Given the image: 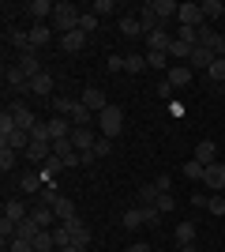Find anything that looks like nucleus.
<instances>
[{
    "mask_svg": "<svg viewBox=\"0 0 225 252\" xmlns=\"http://www.w3.org/2000/svg\"><path fill=\"white\" fill-rule=\"evenodd\" d=\"M30 94H38V98H53V75H49V72L34 75V79H30Z\"/></svg>",
    "mask_w": 225,
    "mask_h": 252,
    "instance_id": "nucleus-18",
    "label": "nucleus"
},
{
    "mask_svg": "<svg viewBox=\"0 0 225 252\" xmlns=\"http://www.w3.org/2000/svg\"><path fill=\"white\" fill-rule=\"evenodd\" d=\"M214 27H210V23H203V27H199V45H214Z\"/></svg>",
    "mask_w": 225,
    "mask_h": 252,
    "instance_id": "nucleus-52",
    "label": "nucleus"
},
{
    "mask_svg": "<svg viewBox=\"0 0 225 252\" xmlns=\"http://www.w3.org/2000/svg\"><path fill=\"white\" fill-rule=\"evenodd\" d=\"M139 23H143V34H150V31H158V27H161V19H158V15H154L150 8H143V11H139Z\"/></svg>",
    "mask_w": 225,
    "mask_h": 252,
    "instance_id": "nucleus-41",
    "label": "nucleus"
},
{
    "mask_svg": "<svg viewBox=\"0 0 225 252\" xmlns=\"http://www.w3.org/2000/svg\"><path fill=\"white\" fill-rule=\"evenodd\" d=\"M86 38H90V34L72 31V34H64V38H60V49H64V53H79V49H86Z\"/></svg>",
    "mask_w": 225,
    "mask_h": 252,
    "instance_id": "nucleus-20",
    "label": "nucleus"
},
{
    "mask_svg": "<svg viewBox=\"0 0 225 252\" xmlns=\"http://www.w3.org/2000/svg\"><path fill=\"white\" fill-rule=\"evenodd\" d=\"M206 200H210L206 192H192V203H195V207H206Z\"/></svg>",
    "mask_w": 225,
    "mask_h": 252,
    "instance_id": "nucleus-59",
    "label": "nucleus"
},
{
    "mask_svg": "<svg viewBox=\"0 0 225 252\" xmlns=\"http://www.w3.org/2000/svg\"><path fill=\"white\" fill-rule=\"evenodd\" d=\"M45 189V177H42V169H26L19 177V192L23 196H38V192Z\"/></svg>",
    "mask_w": 225,
    "mask_h": 252,
    "instance_id": "nucleus-8",
    "label": "nucleus"
},
{
    "mask_svg": "<svg viewBox=\"0 0 225 252\" xmlns=\"http://www.w3.org/2000/svg\"><path fill=\"white\" fill-rule=\"evenodd\" d=\"M8 252H34V241H23V237H15V241H8Z\"/></svg>",
    "mask_w": 225,
    "mask_h": 252,
    "instance_id": "nucleus-53",
    "label": "nucleus"
},
{
    "mask_svg": "<svg viewBox=\"0 0 225 252\" xmlns=\"http://www.w3.org/2000/svg\"><path fill=\"white\" fill-rule=\"evenodd\" d=\"M192 49H195V45L180 42V38H173V45H169V61H188V57H192Z\"/></svg>",
    "mask_w": 225,
    "mask_h": 252,
    "instance_id": "nucleus-29",
    "label": "nucleus"
},
{
    "mask_svg": "<svg viewBox=\"0 0 225 252\" xmlns=\"http://www.w3.org/2000/svg\"><path fill=\"white\" fill-rule=\"evenodd\" d=\"M4 83H8L15 94H26V91H30V75L23 72L19 64H8V68H4Z\"/></svg>",
    "mask_w": 225,
    "mask_h": 252,
    "instance_id": "nucleus-5",
    "label": "nucleus"
},
{
    "mask_svg": "<svg viewBox=\"0 0 225 252\" xmlns=\"http://www.w3.org/2000/svg\"><path fill=\"white\" fill-rule=\"evenodd\" d=\"M11 132H19V125H15V117H11L8 109H4V113H0V143H4V139H8Z\"/></svg>",
    "mask_w": 225,
    "mask_h": 252,
    "instance_id": "nucleus-36",
    "label": "nucleus"
},
{
    "mask_svg": "<svg viewBox=\"0 0 225 252\" xmlns=\"http://www.w3.org/2000/svg\"><path fill=\"white\" fill-rule=\"evenodd\" d=\"M203 162H195V158H188V162H184V177L188 181H199V185H203Z\"/></svg>",
    "mask_w": 225,
    "mask_h": 252,
    "instance_id": "nucleus-37",
    "label": "nucleus"
},
{
    "mask_svg": "<svg viewBox=\"0 0 225 252\" xmlns=\"http://www.w3.org/2000/svg\"><path fill=\"white\" fill-rule=\"evenodd\" d=\"M206 72H210V79H214V83H225V57H218Z\"/></svg>",
    "mask_w": 225,
    "mask_h": 252,
    "instance_id": "nucleus-47",
    "label": "nucleus"
},
{
    "mask_svg": "<svg viewBox=\"0 0 225 252\" xmlns=\"http://www.w3.org/2000/svg\"><path fill=\"white\" fill-rule=\"evenodd\" d=\"M158 215H161V211L154 207V203H150V207H143V219H147V226H150V222H158Z\"/></svg>",
    "mask_w": 225,
    "mask_h": 252,
    "instance_id": "nucleus-55",
    "label": "nucleus"
},
{
    "mask_svg": "<svg viewBox=\"0 0 225 252\" xmlns=\"http://www.w3.org/2000/svg\"><path fill=\"white\" fill-rule=\"evenodd\" d=\"M105 64H109V72H124V57H117V53H113Z\"/></svg>",
    "mask_w": 225,
    "mask_h": 252,
    "instance_id": "nucleus-54",
    "label": "nucleus"
},
{
    "mask_svg": "<svg viewBox=\"0 0 225 252\" xmlns=\"http://www.w3.org/2000/svg\"><path fill=\"white\" fill-rule=\"evenodd\" d=\"M79 31H83V34L98 31V15H94V11H83V15H79Z\"/></svg>",
    "mask_w": 225,
    "mask_h": 252,
    "instance_id": "nucleus-46",
    "label": "nucleus"
},
{
    "mask_svg": "<svg viewBox=\"0 0 225 252\" xmlns=\"http://www.w3.org/2000/svg\"><path fill=\"white\" fill-rule=\"evenodd\" d=\"M53 11H56L53 0H30V15H34V23H49V19H53Z\"/></svg>",
    "mask_w": 225,
    "mask_h": 252,
    "instance_id": "nucleus-17",
    "label": "nucleus"
},
{
    "mask_svg": "<svg viewBox=\"0 0 225 252\" xmlns=\"http://www.w3.org/2000/svg\"><path fill=\"white\" fill-rule=\"evenodd\" d=\"M8 113L15 117L19 132H34V128H38V117L30 113V105H26V102H8Z\"/></svg>",
    "mask_w": 225,
    "mask_h": 252,
    "instance_id": "nucleus-4",
    "label": "nucleus"
},
{
    "mask_svg": "<svg viewBox=\"0 0 225 252\" xmlns=\"http://www.w3.org/2000/svg\"><path fill=\"white\" fill-rule=\"evenodd\" d=\"M120 132H124V109L109 102L105 109L98 113V136H105V139H117Z\"/></svg>",
    "mask_w": 225,
    "mask_h": 252,
    "instance_id": "nucleus-2",
    "label": "nucleus"
},
{
    "mask_svg": "<svg viewBox=\"0 0 225 252\" xmlns=\"http://www.w3.org/2000/svg\"><path fill=\"white\" fill-rule=\"evenodd\" d=\"M203 189L206 192H225V162H214V166L203 169Z\"/></svg>",
    "mask_w": 225,
    "mask_h": 252,
    "instance_id": "nucleus-6",
    "label": "nucleus"
},
{
    "mask_svg": "<svg viewBox=\"0 0 225 252\" xmlns=\"http://www.w3.org/2000/svg\"><path fill=\"white\" fill-rule=\"evenodd\" d=\"M15 64H19V68H23L26 75H30V79H34V75H42V72H45L42 64H38V49H26V53H19V61H15Z\"/></svg>",
    "mask_w": 225,
    "mask_h": 252,
    "instance_id": "nucleus-16",
    "label": "nucleus"
},
{
    "mask_svg": "<svg viewBox=\"0 0 225 252\" xmlns=\"http://www.w3.org/2000/svg\"><path fill=\"white\" fill-rule=\"evenodd\" d=\"M117 11V0H94V15L101 19V15H113Z\"/></svg>",
    "mask_w": 225,
    "mask_h": 252,
    "instance_id": "nucleus-49",
    "label": "nucleus"
},
{
    "mask_svg": "<svg viewBox=\"0 0 225 252\" xmlns=\"http://www.w3.org/2000/svg\"><path fill=\"white\" fill-rule=\"evenodd\" d=\"M192 158H195V162H203V166H214V162H218V143H210V139H199Z\"/></svg>",
    "mask_w": 225,
    "mask_h": 252,
    "instance_id": "nucleus-12",
    "label": "nucleus"
},
{
    "mask_svg": "<svg viewBox=\"0 0 225 252\" xmlns=\"http://www.w3.org/2000/svg\"><path fill=\"white\" fill-rule=\"evenodd\" d=\"M154 185H158V192H169V185H173V181H169V173H161V177L154 181Z\"/></svg>",
    "mask_w": 225,
    "mask_h": 252,
    "instance_id": "nucleus-58",
    "label": "nucleus"
},
{
    "mask_svg": "<svg viewBox=\"0 0 225 252\" xmlns=\"http://www.w3.org/2000/svg\"><path fill=\"white\" fill-rule=\"evenodd\" d=\"M124 226H128V230H139V226H147V219H143V207H128V211H124Z\"/></svg>",
    "mask_w": 225,
    "mask_h": 252,
    "instance_id": "nucleus-34",
    "label": "nucleus"
},
{
    "mask_svg": "<svg viewBox=\"0 0 225 252\" xmlns=\"http://www.w3.org/2000/svg\"><path fill=\"white\" fill-rule=\"evenodd\" d=\"M49 105L56 109V117H72L79 102H75V98H49Z\"/></svg>",
    "mask_w": 225,
    "mask_h": 252,
    "instance_id": "nucleus-32",
    "label": "nucleus"
},
{
    "mask_svg": "<svg viewBox=\"0 0 225 252\" xmlns=\"http://www.w3.org/2000/svg\"><path fill=\"white\" fill-rule=\"evenodd\" d=\"M4 147H15V151L23 155V151L30 147V132H11V136L4 139Z\"/></svg>",
    "mask_w": 225,
    "mask_h": 252,
    "instance_id": "nucleus-33",
    "label": "nucleus"
},
{
    "mask_svg": "<svg viewBox=\"0 0 225 252\" xmlns=\"http://www.w3.org/2000/svg\"><path fill=\"white\" fill-rule=\"evenodd\" d=\"M206 211H210V215H225V196L222 192H214V196L206 200Z\"/></svg>",
    "mask_w": 225,
    "mask_h": 252,
    "instance_id": "nucleus-48",
    "label": "nucleus"
},
{
    "mask_svg": "<svg viewBox=\"0 0 225 252\" xmlns=\"http://www.w3.org/2000/svg\"><path fill=\"white\" fill-rule=\"evenodd\" d=\"M203 15H206V23H210V19H222V15H225V4H222V0H203Z\"/></svg>",
    "mask_w": 225,
    "mask_h": 252,
    "instance_id": "nucleus-39",
    "label": "nucleus"
},
{
    "mask_svg": "<svg viewBox=\"0 0 225 252\" xmlns=\"http://www.w3.org/2000/svg\"><path fill=\"white\" fill-rule=\"evenodd\" d=\"M38 230H42V226H38L34 219H23V222H19V233H15V237H23V241H34V237H38Z\"/></svg>",
    "mask_w": 225,
    "mask_h": 252,
    "instance_id": "nucleus-38",
    "label": "nucleus"
},
{
    "mask_svg": "<svg viewBox=\"0 0 225 252\" xmlns=\"http://www.w3.org/2000/svg\"><path fill=\"white\" fill-rule=\"evenodd\" d=\"M169 45H173V38L165 34V27H158V31L147 34V49L150 53H169Z\"/></svg>",
    "mask_w": 225,
    "mask_h": 252,
    "instance_id": "nucleus-13",
    "label": "nucleus"
},
{
    "mask_svg": "<svg viewBox=\"0 0 225 252\" xmlns=\"http://www.w3.org/2000/svg\"><path fill=\"white\" fill-rule=\"evenodd\" d=\"M56 241H53V230H38V237H34V252H53Z\"/></svg>",
    "mask_w": 225,
    "mask_h": 252,
    "instance_id": "nucleus-31",
    "label": "nucleus"
},
{
    "mask_svg": "<svg viewBox=\"0 0 225 252\" xmlns=\"http://www.w3.org/2000/svg\"><path fill=\"white\" fill-rule=\"evenodd\" d=\"M150 11H154V15H158L161 23L169 19V15H176V11H180V4H173V0H154V4H147Z\"/></svg>",
    "mask_w": 225,
    "mask_h": 252,
    "instance_id": "nucleus-24",
    "label": "nucleus"
},
{
    "mask_svg": "<svg viewBox=\"0 0 225 252\" xmlns=\"http://www.w3.org/2000/svg\"><path fill=\"white\" fill-rule=\"evenodd\" d=\"M79 102H83L86 109H90V113H101V109L109 105V102H105V91H101V87H86Z\"/></svg>",
    "mask_w": 225,
    "mask_h": 252,
    "instance_id": "nucleus-9",
    "label": "nucleus"
},
{
    "mask_svg": "<svg viewBox=\"0 0 225 252\" xmlns=\"http://www.w3.org/2000/svg\"><path fill=\"white\" fill-rule=\"evenodd\" d=\"M56 200H60V192H56V185H45V189L38 192V203H42V207H53Z\"/></svg>",
    "mask_w": 225,
    "mask_h": 252,
    "instance_id": "nucleus-43",
    "label": "nucleus"
},
{
    "mask_svg": "<svg viewBox=\"0 0 225 252\" xmlns=\"http://www.w3.org/2000/svg\"><path fill=\"white\" fill-rule=\"evenodd\" d=\"M26 162H49L53 158V143H42V139H30V147L23 151Z\"/></svg>",
    "mask_w": 225,
    "mask_h": 252,
    "instance_id": "nucleus-11",
    "label": "nucleus"
},
{
    "mask_svg": "<svg viewBox=\"0 0 225 252\" xmlns=\"http://www.w3.org/2000/svg\"><path fill=\"white\" fill-rule=\"evenodd\" d=\"M53 211H56V222H68V219H75V203L68 200V196H60V200L53 203Z\"/></svg>",
    "mask_w": 225,
    "mask_h": 252,
    "instance_id": "nucleus-28",
    "label": "nucleus"
},
{
    "mask_svg": "<svg viewBox=\"0 0 225 252\" xmlns=\"http://www.w3.org/2000/svg\"><path fill=\"white\" fill-rule=\"evenodd\" d=\"M176 252H199V249H195V245H180Z\"/></svg>",
    "mask_w": 225,
    "mask_h": 252,
    "instance_id": "nucleus-61",
    "label": "nucleus"
},
{
    "mask_svg": "<svg viewBox=\"0 0 225 252\" xmlns=\"http://www.w3.org/2000/svg\"><path fill=\"white\" fill-rule=\"evenodd\" d=\"M218 57H214V49L210 45H195L192 49V57H188V68H210Z\"/></svg>",
    "mask_w": 225,
    "mask_h": 252,
    "instance_id": "nucleus-10",
    "label": "nucleus"
},
{
    "mask_svg": "<svg viewBox=\"0 0 225 252\" xmlns=\"http://www.w3.org/2000/svg\"><path fill=\"white\" fill-rule=\"evenodd\" d=\"M176 19H180V27H192V31H199V27L206 23L203 4H192V0H184V4H180V11H176Z\"/></svg>",
    "mask_w": 225,
    "mask_h": 252,
    "instance_id": "nucleus-3",
    "label": "nucleus"
},
{
    "mask_svg": "<svg viewBox=\"0 0 225 252\" xmlns=\"http://www.w3.org/2000/svg\"><path fill=\"white\" fill-rule=\"evenodd\" d=\"M120 34H124V38H147V34H143V23L135 19V15H120Z\"/></svg>",
    "mask_w": 225,
    "mask_h": 252,
    "instance_id": "nucleus-22",
    "label": "nucleus"
},
{
    "mask_svg": "<svg viewBox=\"0 0 225 252\" xmlns=\"http://www.w3.org/2000/svg\"><path fill=\"white\" fill-rule=\"evenodd\" d=\"M210 49H214V57H225V38H222V34L214 38V45H210Z\"/></svg>",
    "mask_w": 225,
    "mask_h": 252,
    "instance_id": "nucleus-57",
    "label": "nucleus"
},
{
    "mask_svg": "<svg viewBox=\"0 0 225 252\" xmlns=\"http://www.w3.org/2000/svg\"><path fill=\"white\" fill-rule=\"evenodd\" d=\"M154 207H158V211H161V215H169V211H173V207H176V200H173L169 192H158V203H154Z\"/></svg>",
    "mask_w": 225,
    "mask_h": 252,
    "instance_id": "nucleus-50",
    "label": "nucleus"
},
{
    "mask_svg": "<svg viewBox=\"0 0 225 252\" xmlns=\"http://www.w3.org/2000/svg\"><path fill=\"white\" fill-rule=\"evenodd\" d=\"M72 245H75V249H90V230H86V226H75V230H72Z\"/></svg>",
    "mask_w": 225,
    "mask_h": 252,
    "instance_id": "nucleus-42",
    "label": "nucleus"
},
{
    "mask_svg": "<svg viewBox=\"0 0 225 252\" xmlns=\"http://www.w3.org/2000/svg\"><path fill=\"white\" fill-rule=\"evenodd\" d=\"M147 68V53H128L124 57V72H143Z\"/></svg>",
    "mask_w": 225,
    "mask_h": 252,
    "instance_id": "nucleus-35",
    "label": "nucleus"
},
{
    "mask_svg": "<svg viewBox=\"0 0 225 252\" xmlns=\"http://www.w3.org/2000/svg\"><path fill=\"white\" fill-rule=\"evenodd\" d=\"M147 68H150V72H169V68H173L169 53H150L147 49Z\"/></svg>",
    "mask_w": 225,
    "mask_h": 252,
    "instance_id": "nucleus-25",
    "label": "nucleus"
},
{
    "mask_svg": "<svg viewBox=\"0 0 225 252\" xmlns=\"http://www.w3.org/2000/svg\"><path fill=\"white\" fill-rule=\"evenodd\" d=\"M8 42L15 45V49H19V53L34 49V45H30V31H15V27H11V31H8Z\"/></svg>",
    "mask_w": 225,
    "mask_h": 252,
    "instance_id": "nucleus-27",
    "label": "nucleus"
},
{
    "mask_svg": "<svg viewBox=\"0 0 225 252\" xmlns=\"http://www.w3.org/2000/svg\"><path fill=\"white\" fill-rule=\"evenodd\" d=\"M79 15H83V11H75L72 0H60V4H56V11H53V19H49V27L64 38V34L79 31Z\"/></svg>",
    "mask_w": 225,
    "mask_h": 252,
    "instance_id": "nucleus-1",
    "label": "nucleus"
},
{
    "mask_svg": "<svg viewBox=\"0 0 225 252\" xmlns=\"http://www.w3.org/2000/svg\"><path fill=\"white\" fill-rule=\"evenodd\" d=\"M15 162H19V151L0 143V173H11V169H15Z\"/></svg>",
    "mask_w": 225,
    "mask_h": 252,
    "instance_id": "nucleus-26",
    "label": "nucleus"
},
{
    "mask_svg": "<svg viewBox=\"0 0 225 252\" xmlns=\"http://www.w3.org/2000/svg\"><path fill=\"white\" fill-rule=\"evenodd\" d=\"M150 203H158V185H143L139 189V207H150Z\"/></svg>",
    "mask_w": 225,
    "mask_h": 252,
    "instance_id": "nucleus-44",
    "label": "nucleus"
},
{
    "mask_svg": "<svg viewBox=\"0 0 225 252\" xmlns=\"http://www.w3.org/2000/svg\"><path fill=\"white\" fill-rule=\"evenodd\" d=\"M173 237H176V245H195V222H180Z\"/></svg>",
    "mask_w": 225,
    "mask_h": 252,
    "instance_id": "nucleus-30",
    "label": "nucleus"
},
{
    "mask_svg": "<svg viewBox=\"0 0 225 252\" xmlns=\"http://www.w3.org/2000/svg\"><path fill=\"white\" fill-rule=\"evenodd\" d=\"M30 219L38 222L42 230H49V226L56 222V211H53V207H42V203H38V207H30Z\"/></svg>",
    "mask_w": 225,
    "mask_h": 252,
    "instance_id": "nucleus-23",
    "label": "nucleus"
},
{
    "mask_svg": "<svg viewBox=\"0 0 225 252\" xmlns=\"http://www.w3.org/2000/svg\"><path fill=\"white\" fill-rule=\"evenodd\" d=\"M128 252H150V245L147 241H135V245H128Z\"/></svg>",
    "mask_w": 225,
    "mask_h": 252,
    "instance_id": "nucleus-60",
    "label": "nucleus"
},
{
    "mask_svg": "<svg viewBox=\"0 0 225 252\" xmlns=\"http://www.w3.org/2000/svg\"><path fill=\"white\" fill-rule=\"evenodd\" d=\"M173 91H176V87H173V83H169V79H161V83H158V98H169V94H173Z\"/></svg>",
    "mask_w": 225,
    "mask_h": 252,
    "instance_id": "nucleus-56",
    "label": "nucleus"
},
{
    "mask_svg": "<svg viewBox=\"0 0 225 252\" xmlns=\"http://www.w3.org/2000/svg\"><path fill=\"white\" fill-rule=\"evenodd\" d=\"M72 117H49L45 121V128H49V139H68L72 136V125H68Z\"/></svg>",
    "mask_w": 225,
    "mask_h": 252,
    "instance_id": "nucleus-15",
    "label": "nucleus"
},
{
    "mask_svg": "<svg viewBox=\"0 0 225 252\" xmlns=\"http://www.w3.org/2000/svg\"><path fill=\"white\" fill-rule=\"evenodd\" d=\"M4 219L23 222V219H30V207H26L23 200H4Z\"/></svg>",
    "mask_w": 225,
    "mask_h": 252,
    "instance_id": "nucleus-19",
    "label": "nucleus"
},
{
    "mask_svg": "<svg viewBox=\"0 0 225 252\" xmlns=\"http://www.w3.org/2000/svg\"><path fill=\"white\" fill-rule=\"evenodd\" d=\"M53 27H49V23H34V27H30V45H34V49H42V45H49V42H53Z\"/></svg>",
    "mask_w": 225,
    "mask_h": 252,
    "instance_id": "nucleus-14",
    "label": "nucleus"
},
{
    "mask_svg": "<svg viewBox=\"0 0 225 252\" xmlns=\"http://www.w3.org/2000/svg\"><path fill=\"white\" fill-rule=\"evenodd\" d=\"M72 147L83 155V151H94V143H98V128H72Z\"/></svg>",
    "mask_w": 225,
    "mask_h": 252,
    "instance_id": "nucleus-7",
    "label": "nucleus"
},
{
    "mask_svg": "<svg viewBox=\"0 0 225 252\" xmlns=\"http://www.w3.org/2000/svg\"><path fill=\"white\" fill-rule=\"evenodd\" d=\"M94 155H98V158H109V155H113V139L98 136V143H94Z\"/></svg>",
    "mask_w": 225,
    "mask_h": 252,
    "instance_id": "nucleus-51",
    "label": "nucleus"
},
{
    "mask_svg": "<svg viewBox=\"0 0 225 252\" xmlns=\"http://www.w3.org/2000/svg\"><path fill=\"white\" fill-rule=\"evenodd\" d=\"M53 155H56V158H64V162H68V158L75 155V147H72V139H53Z\"/></svg>",
    "mask_w": 225,
    "mask_h": 252,
    "instance_id": "nucleus-45",
    "label": "nucleus"
},
{
    "mask_svg": "<svg viewBox=\"0 0 225 252\" xmlns=\"http://www.w3.org/2000/svg\"><path fill=\"white\" fill-rule=\"evenodd\" d=\"M53 241H56V249H60V252L72 245V230H68L64 222H60V226H53Z\"/></svg>",
    "mask_w": 225,
    "mask_h": 252,
    "instance_id": "nucleus-40",
    "label": "nucleus"
},
{
    "mask_svg": "<svg viewBox=\"0 0 225 252\" xmlns=\"http://www.w3.org/2000/svg\"><path fill=\"white\" fill-rule=\"evenodd\" d=\"M165 79H169L173 87H188L192 83V68H188V64H173L169 72H165Z\"/></svg>",
    "mask_w": 225,
    "mask_h": 252,
    "instance_id": "nucleus-21",
    "label": "nucleus"
}]
</instances>
